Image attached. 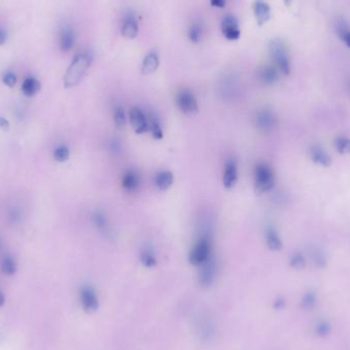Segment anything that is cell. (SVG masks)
<instances>
[{"label":"cell","instance_id":"cell-1","mask_svg":"<svg viewBox=\"0 0 350 350\" xmlns=\"http://www.w3.org/2000/svg\"><path fill=\"white\" fill-rule=\"evenodd\" d=\"M92 62L93 56L90 53H80L75 56L64 78V85L66 89H71L82 81L92 65Z\"/></svg>","mask_w":350,"mask_h":350},{"label":"cell","instance_id":"cell-2","mask_svg":"<svg viewBox=\"0 0 350 350\" xmlns=\"http://www.w3.org/2000/svg\"><path fill=\"white\" fill-rule=\"evenodd\" d=\"M269 51L278 70L284 75H289L291 72L290 56L284 41L281 39L271 40Z\"/></svg>","mask_w":350,"mask_h":350},{"label":"cell","instance_id":"cell-3","mask_svg":"<svg viewBox=\"0 0 350 350\" xmlns=\"http://www.w3.org/2000/svg\"><path fill=\"white\" fill-rule=\"evenodd\" d=\"M255 189L258 193H267L274 189L276 177L273 168L267 163H258L254 170Z\"/></svg>","mask_w":350,"mask_h":350},{"label":"cell","instance_id":"cell-4","mask_svg":"<svg viewBox=\"0 0 350 350\" xmlns=\"http://www.w3.org/2000/svg\"><path fill=\"white\" fill-rule=\"evenodd\" d=\"M211 238L210 235L199 234L195 246L190 253V261L193 265H202L211 256Z\"/></svg>","mask_w":350,"mask_h":350},{"label":"cell","instance_id":"cell-5","mask_svg":"<svg viewBox=\"0 0 350 350\" xmlns=\"http://www.w3.org/2000/svg\"><path fill=\"white\" fill-rule=\"evenodd\" d=\"M256 128L262 134H271L277 127L278 118L270 109H262L257 112L254 118Z\"/></svg>","mask_w":350,"mask_h":350},{"label":"cell","instance_id":"cell-6","mask_svg":"<svg viewBox=\"0 0 350 350\" xmlns=\"http://www.w3.org/2000/svg\"><path fill=\"white\" fill-rule=\"evenodd\" d=\"M178 108L186 115H194L198 113L199 106L195 95L189 90H182L175 97Z\"/></svg>","mask_w":350,"mask_h":350},{"label":"cell","instance_id":"cell-7","mask_svg":"<svg viewBox=\"0 0 350 350\" xmlns=\"http://www.w3.org/2000/svg\"><path fill=\"white\" fill-rule=\"evenodd\" d=\"M129 121L138 135H144L149 131L148 115L141 108L134 107L130 109Z\"/></svg>","mask_w":350,"mask_h":350},{"label":"cell","instance_id":"cell-8","mask_svg":"<svg viewBox=\"0 0 350 350\" xmlns=\"http://www.w3.org/2000/svg\"><path fill=\"white\" fill-rule=\"evenodd\" d=\"M223 35L230 41L239 40L241 37V30L239 28L238 20L233 15L226 16L222 21Z\"/></svg>","mask_w":350,"mask_h":350},{"label":"cell","instance_id":"cell-9","mask_svg":"<svg viewBox=\"0 0 350 350\" xmlns=\"http://www.w3.org/2000/svg\"><path fill=\"white\" fill-rule=\"evenodd\" d=\"M139 33V24L136 15L128 12L124 15L121 25V34L126 39H135Z\"/></svg>","mask_w":350,"mask_h":350},{"label":"cell","instance_id":"cell-10","mask_svg":"<svg viewBox=\"0 0 350 350\" xmlns=\"http://www.w3.org/2000/svg\"><path fill=\"white\" fill-rule=\"evenodd\" d=\"M238 182V165L235 159L231 158L227 161L225 165L224 175H223V184L226 189H233Z\"/></svg>","mask_w":350,"mask_h":350},{"label":"cell","instance_id":"cell-11","mask_svg":"<svg viewBox=\"0 0 350 350\" xmlns=\"http://www.w3.org/2000/svg\"><path fill=\"white\" fill-rule=\"evenodd\" d=\"M122 188L129 193L137 192L141 187V177L135 169H128L122 177Z\"/></svg>","mask_w":350,"mask_h":350},{"label":"cell","instance_id":"cell-12","mask_svg":"<svg viewBox=\"0 0 350 350\" xmlns=\"http://www.w3.org/2000/svg\"><path fill=\"white\" fill-rule=\"evenodd\" d=\"M76 41V33L75 30L72 26L66 25L64 26L59 35V42H60V48L63 52H70Z\"/></svg>","mask_w":350,"mask_h":350},{"label":"cell","instance_id":"cell-13","mask_svg":"<svg viewBox=\"0 0 350 350\" xmlns=\"http://www.w3.org/2000/svg\"><path fill=\"white\" fill-rule=\"evenodd\" d=\"M253 12L256 22L259 26H264L271 20V7L266 2H264V0H256L253 6Z\"/></svg>","mask_w":350,"mask_h":350},{"label":"cell","instance_id":"cell-14","mask_svg":"<svg viewBox=\"0 0 350 350\" xmlns=\"http://www.w3.org/2000/svg\"><path fill=\"white\" fill-rule=\"evenodd\" d=\"M310 156L311 159L318 165L323 167H330L332 165L331 156L320 146H312L310 149Z\"/></svg>","mask_w":350,"mask_h":350},{"label":"cell","instance_id":"cell-15","mask_svg":"<svg viewBox=\"0 0 350 350\" xmlns=\"http://www.w3.org/2000/svg\"><path fill=\"white\" fill-rule=\"evenodd\" d=\"M160 65V58L157 52L152 51L147 54L142 64V74L151 75L157 71Z\"/></svg>","mask_w":350,"mask_h":350},{"label":"cell","instance_id":"cell-16","mask_svg":"<svg viewBox=\"0 0 350 350\" xmlns=\"http://www.w3.org/2000/svg\"><path fill=\"white\" fill-rule=\"evenodd\" d=\"M258 78L266 85L275 84L279 80V70L274 66H265L258 71Z\"/></svg>","mask_w":350,"mask_h":350},{"label":"cell","instance_id":"cell-17","mask_svg":"<svg viewBox=\"0 0 350 350\" xmlns=\"http://www.w3.org/2000/svg\"><path fill=\"white\" fill-rule=\"evenodd\" d=\"M173 182H174V177L172 172L167 170L158 172L154 178L155 187L159 191H162V192L167 191L173 185Z\"/></svg>","mask_w":350,"mask_h":350},{"label":"cell","instance_id":"cell-18","mask_svg":"<svg viewBox=\"0 0 350 350\" xmlns=\"http://www.w3.org/2000/svg\"><path fill=\"white\" fill-rule=\"evenodd\" d=\"M266 241L268 247L273 251H279L283 247L282 239L280 238L278 232L273 228L269 227L266 231Z\"/></svg>","mask_w":350,"mask_h":350},{"label":"cell","instance_id":"cell-19","mask_svg":"<svg viewBox=\"0 0 350 350\" xmlns=\"http://www.w3.org/2000/svg\"><path fill=\"white\" fill-rule=\"evenodd\" d=\"M41 89L40 82L34 77H28L22 84V92L26 97L32 98L36 96Z\"/></svg>","mask_w":350,"mask_h":350},{"label":"cell","instance_id":"cell-20","mask_svg":"<svg viewBox=\"0 0 350 350\" xmlns=\"http://www.w3.org/2000/svg\"><path fill=\"white\" fill-rule=\"evenodd\" d=\"M92 220H93V224L94 226L104 235H109L110 233V226H109V222L108 218L106 217V215L102 212V211H95L92 215Z\"/></svg>","mask_w":350,"mask_h":350},{"label":"cell","instance_id":"cell-21","mask_svg":"<svg viewBox=\"0 0 350 350\" xmlns=\"http://www.w3.org/2000/svg\"><path fill=\"white\" fill-rule=\"evenodd\" d=\"M147 115L149 121V131L152 134L154 139L161 140L163 138V130L159 122V118L154 113H149Z\"/></svg>","mask_w":350,"mask_h":350},{"label":"cell","instance_id":"cell-22","mask_svg":"<svg viewBox=\"0 0 350 350\" xmlns=\"http://www.w3.org/2000/svg\"><path fill=\"white\" fill-rule=\"evenodd\" d=\"M336 31L339 38L350 49V27L343 19H339L336 22Z\"/></svg>","mask_w":350,"mask_h":350},{"label":"cell","instance_id":"cell-23","mask_svg":"<svg viewBox=\"0 0 350 350\" xmlns=\"http://www.w3.org/2000/svg\"><path fill=\"white\" fill-rule=\"evenodd\" d=\"M0 269H2V272L6 276H14L18 271V266L15 258L11 255H6L2 260Z\"/></svg>","mask_w":350,"mask_h":350},{"label":"cell","instance_id":"cell-24","mask_svg":"<svg viewBox=\"0 0 350 350\" xmlns=\"http://www.w3.org/2000/svg\"><path fill=\"white\" fill-rule=\"evenodd\" d=\"M335 148L341 155L350 154V139L346 137H340L335 141Z\"/></svg>","mask_w":350,"mask_h":350},{"label":"cell","instance_id":"cell-25","mask_svg":"<svg viewBox=\"0 0 350 350\" xmlns=\"http://www.w3.org/2000/svg\"><path fill=\"white\" fill-rule=\"evenodd\" d=\"M202 31H203V28H202V25L200 23H193L189 29V32H188L189 39L193 43H198L201 39Z\"/></svg>","mask_w":350,"mask_h":350},{"label":"cell","instance_id":"cell-26","mask_svg":"<svg viewBox=\"0 0 350 350\" xmlns=\"http://www.w3.org/2000/svg\"><path fill=\"white\" fill-rule=\"evenodd\" d=\"M113 117H114V122H115V125L118 127V128H123L126 124V113L123 109V107L121 106H117L115 109H114V114H113Z\"/></svg>","mask_w":350,"mask_h":350},{"label":"cell","instance_id":"cell-27","mask_svg":"<svg viewBox=\"0 0 350 350\" xmlns=\"http://www.w3.org/2000/svg\"><path fill=\"white\" fill-rule=\"evenodd\" d=\"M141 259L146 267H153L154 265H156L155 254L153 253V251L150 248H146L143 250L142 255H141Z\"/></svg>","mask_w":350,"mask_h":350},{"label":"cell","instance_id":"cell-28","mask_svg":"<svg viewBox=\"0 0 350 350\" xmlns=\"http://www.w3.org/2000/svg\"><path fill=\"white\" fill-rule=\"evenodd\" d=\"M54 158L58 162H65L70 158V150L66 146H60L55 150Z\"/></svg>","mask_w":350,"mask_h":350},{"label":"cell","instance_id":"cell-29","mask_svg":"<svg viewBox=\"0 0 350 350\" xmlns=\"http://www.w3.org/2000/svg\"><path fill=\"white\" fill-rule=\"evenodd\" d=\"M3 81H4V83H5L7 86H9V87H14V86L16 85V83H17V76H16L14 73L9 72V73H7V74L4 76Z\"/></svg>","mask_w":350,"mask_h":350},{"label":"cell","instance_id":"cell-30","mask_svg":"<svg viewBox=\"0 0 350 350\" xmlns=\"http://www.w3.org/2000/svg\"><path fill=\"white\" fill-rule=\"evenodd\" d=\"M305 264V260L301 254H295L292 257V265L296 268H301Z\"/></svg>","mask_w":350,"mask_h":350},{"label":"cell","instance_id":"cell-31","mask_svg":"<svg viewBox=\"0 0 350 350\" xmlns=\"http://www.w3.org/2000/svg\"><path fill=\"white\" fill-rule=\"evenodd\" d=\"M109 147H110V150L112 153H115V154H118L120 153L121 151V145H120V142L116 139H113L110 141L109 143Z\"/></svg>","mask_w":350,"mask_h":350},{"label":"cell","instance_id":"cell-32","mask_svg":"<svg viewBox=\"0 0 350 350\" xmlns=\"http://www.w3.org/2000/svg\"><path fill=\"white\" fill-rule=\"evenodd\" d=\"M210 5L217 9H225L227 6V0H210Z\"/></svg>","mask_w":350,"mask_h":350},{"label":"cell","instance_id":"cell-33","mask_svg":"<svg viewBox=\"0 0 350 350\" xmlns=\"http://www.w3.org/2000/svg\"><path fill=\"white\" fill-rule=\"evenodd\" d=\"M8 40V32L5 28H0V47L6 45Z\"/></svg>","mask_w":350,"mask_h":350},{"label":"cell","instance_id":"cell-34","mask_svg":"<svg viewBox=\"0 0 350 350\" xmlns=\"http://www.w3.org/2000/svg\"><path fill=\"white\" fill-rule=\"evenodd\" d=\"M0 127L5 130H8L10 127V122L5 118H0Z\"/></svg>","mask_w":350,"mask_h":350},{"label":"cell","instance_id":"cell-35","mask_svg":"<svg viewBox=\"0 0 350 350\" xmlns=\"http://www.w3.org/2000/svg\"><path fill=\"white\" fill-rule=\"evenodd\" d=\"M5 303H6V296H5V294L2 291H0V309L3 308V306L5 305Z\"/></svg>","mask_w":350,"mask_h":350},{"label":"cell","instance_id":"cell-36","mask_svg":"<svg viewBox=\"0 0 350 350\" xmlns=\"http://www.w3.org/2000/svg\"><path fill=\"white\" fill-rule=\"evenodd\" d=\"M291 3H292V0H284V4H285L287 7H289V6L291 5Z\"/></svg>","mask_w":350,"mask_h":350},{"label":"cell","instance_id":"cell-37","mask_svg":"<svg viewBox=\"0 0 350 350\" xmlns=\"http://www.w3.org/2000/svg\"><path fill=\"white\" fill-rule=\"evenodd\" d=\"M2 247H3V243H2V240H0V250H2Z\"/></svg>","mask_w":350,"mask_h":350}]
</instances>
